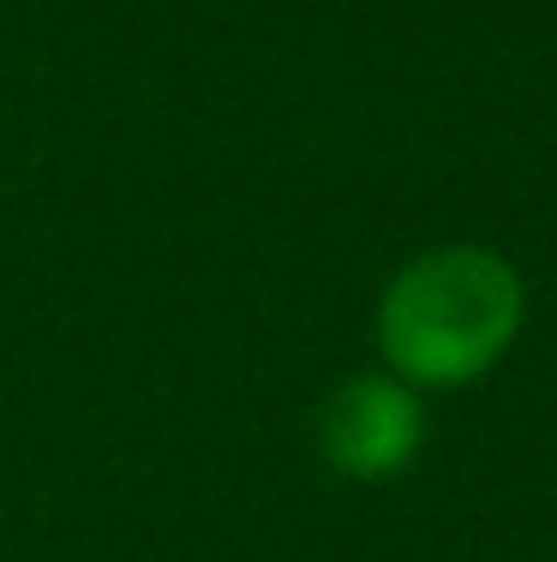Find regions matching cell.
<instances>
[{
  "mask_svg": "<svg viewBox=\"0 0 557 562\" xmlns=\"http://www.w3.org/2000/svg\"><path fill=\"white\" fill-rule=\"evenodd\" d=\"M426 443V413H420L414 383L402 378H348L330 395L324 419H318V449L336 473L348 479H396Z\"/></svg>",
  "mask_w": 557,
  "mask_h": 562,
  "instance_id": "cell-2",
  "label": "cell"
},
{
  "mask_svg": "<svg viewBox=\"0 0 557 562\" xmlns=\"http://www.w3.org/2000/svg\"><path fill=\"white\" fill-rule=\"evenodd\" d=\"M527 288L486 246H437L414 258L378 300V347L414 390H468L510 353Z\"/></svg>",
  "mask_w": 557,
  "mask_h": 562,
  "instance_id": "cell-1",
  "label": "cell"
}]
</instances>
